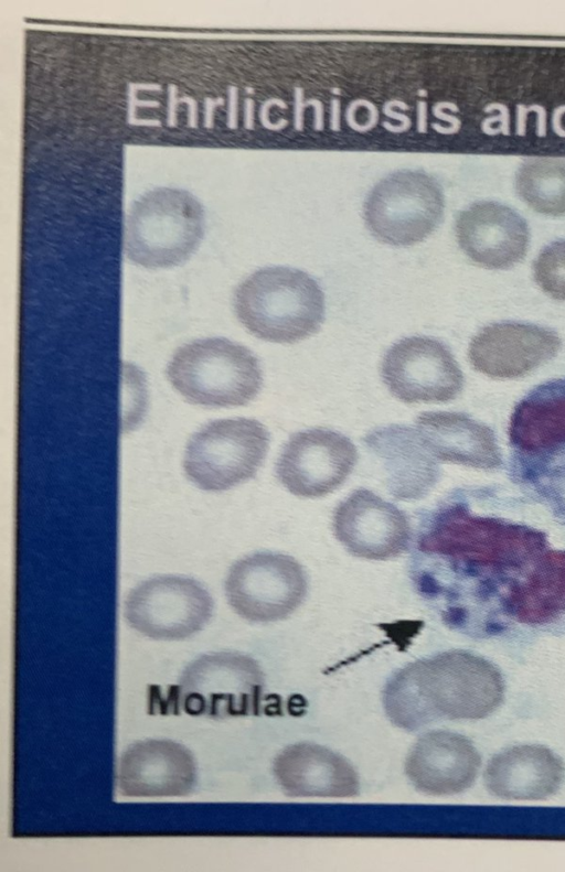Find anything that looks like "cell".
<instances>
[{"label": "cell", "instance_id": "1", "mask_svg": "<svg viewBox=\"0 0 565 872\" xmlns=\"http://www.w3.org/2000/svg\"><path fill=\"white\" fill-rule=\"evenodd\" d=\"M543 531L483 516L450 496L423 517L409 564L418 594L456 628L491 600L508 616L512 598L547 551Z\"/></svg>", "mask_w": 565, "mask_h": 872}, {"label": "cell", "instance_id": "2", "mask_svg": "<svg viewBox=\"0 0 565 872\" xmlns=\"http://www.w3.org/2000/svg\"><path fill=\"white\" fill-rule=\"evenodd\" d=\"M504 682L488 660L465 650H449L408 664L383 690L391 722L415 731L439 720H478L502 702Z\"/></svg>", "mask_w": 565, "mask_h": 872}, {"label": "cell", "instance_id": "3", "mask_svg": "<svg viewBox=\"0 0 565 872\" xmlns=\"http://www.w3.org/2000/svg\"><path fill=\"white\" fill-rule=\"evenodd\" d=\"M238 321L256 337L296 343L317 333L326 315L320 284L307 272L285 266L264 267L235 289Z\"/></svg>", "mask_w": 565, "mask_h": 872}, {"label": "cell", "instance_id": "4", "mask_svg": "<svg viewBox=\"0 0 565 872\" xmlns=\"http://www.w3.org/2000/svg\"><path fill=\"white\" fill-rule=\"evenodd\" d=\"M509 440L518 474L565 507V378L537 385L515 405Z\"/></svg>", "mask_w": 565, "mask_h": 872}, {"label": "cell", "instance_id": "5", "mask_svg": "<svg viewBox=\"0 0 565 872\" xmlns=\"http://www.w3.org/2000/svg\"><path fill=\"white\" fill-rule=\"evenodd\" d=\"M205 228L202 204L190 192L157 187L138 197L124 227V251L135 265L169 268L185 262L199 248Z\"/></svg>", "mask_w": 565, "mask_h": 872}, {"label": "cell", "instance_id": "6", "mask_svg": "<svg viewBox=\"0 0 565 872\" xmlns=\"http://www.w3.org/2000/svg\"><path fill=\"white\" fill-rule=\"evenodd\" d=\"M167 378L186 401L207 408L244 406L263 385L257 357L224 337L200 338L180 346L168 363Z\"/></svg>", "mask_w": 565, "mask_h": 872}, {"label": "cell", "instance_id": "7", "mask_svg": "<svg viewBox=\"0 0 565 872\" xmlns=\"http://www.w3.org/2000/svg\"><path fill=\"white\" fill-rule=\"evenodd\" d=\"M264 690L258 663L236 652L204 654L169 687L168 700L156 713L205 715L213 719L256 714Z\"/></svg>", "mask_w": 565, "mask_h": 872}, {"label": "cell", "instance_id": "8", "mask_svg": "<svg viewBox=\"0 0 565 872\" xmlns=\"http://www.w3.org/2000/svg\"><path fill=\"white\" fill-rule=\"evenodd\" d=\"M269 446V433L256 419L210 421L188 441L183 469L199 488L220 492L253 478Z\"/></svg>", "mask_w": 565, "mask_h": 872}, {"label": "cell", "instance_id": "9", "mask_svg": "<svg viewBox=\"0 0 565 872\" xmlns=\"http://www.w3.org/2000/svg\"><path fill=\"white\" fill-rule=\"evenodd\" d=\"M445 200L439 183L423 171L404 170L381 180L367 194L363 217L381 243L406 247L427 238L440 224Z\"/></svg>", "mask_w": 565, "mask_h": 872}, {"label": "cell", "instance_id": "10", "mask_svg": "<svg viewBox=\"0 0 565 872\" xmlns=\"http://www.w3.org/2000/svg\"><path fill=\"white\" fill-rule=\"evenodd\" d=\"M308 591L301 564L278 552H256L234 562L225 579L231 607L253 623L287 618L303 602Z\"/></svg>", "mask_w": 565, "mask_h": 872}, {"label": "cell", "instance_id": "11", "mask_svg": "<svg viewBox=\"0 0 565 872\" xmlns=\"http://www.w3.org/2000/svg\"><path fill=\"white\" fill-rule=\"evenodd\" d=\"M213 600L196 580L158 575L136 585L124 605L126 622L138 633L160 640L184 639L210 621Z\"/></svg>", "mask_w": 565, "mask_h": 872}, {"label": "cell", "instance_id": "12", "mask_svg": "<svg viewBox=\"0 0 565 872\" xmlns=\"http://www.w3.org/2000/svg\"><path fill=\"white\" fill-rule=\"evenodd\" d=\"M381 377L390 392L405 403L447 402L458 397L465 384L449 347L425 335L395 342L382 359Z\"/></svg>", "mask_w": 565, "mask_h": 872}, {"label": "cell", "instance_id": "13", "mask_svg": "<svg viewBox=\"0 0 565 872\" xmlns=\"http://www.w3.org/2000/svg\"><path fill=\"white\" fill-rule=\"evenodd\" d=\"M358 461L353 442L324 428L307 429L290 435L276 464V475L291 494L317 498L339 488Z\"/></svg>", "mask_w": 565, "mask_h": 872}, {"label": "cell", "instance_id": "14", "mask_svg": "<svg viewBox=\"0 0 565 872\" xmlns=\"http://www.w3.org/2000/svg\"><path fill=\"white\" fill-rule=\"evenodd\" d=\"M332 527L352 556L367 560L396 558L408 549L412 539L406 515L365 488L354 491L338 505Z\"/></svg>", "mask_w": 565, "mask_h": 872}, {"label": "cell", "instance_id": "15", "mask_svg": "<svg viewBox=\"0 0 565 872\" xmlns=\"http://www.w3.org/2000/svg\"><path fill=\"white\" fill-rule=\"evenodd\" d=\"M198 779L193 754L167 739H148L129 745L116 769L117 789L126 797H183Z\"/></svg>", "mask_w": 565, "mask_h": 872}, {"label": "cell", "instance_id": "16", "mask_svg": "<svg viewBox=\"0 0 565 872\" xmlns=\"http://www.w3.org/2000/svg\"><path fill=\"white\" fill-rule=\"evenodd\" d=\"M561 347L562 341L553 330L507 321L480 330L470 342L468 356L479 373L495 379H512L546 364Z\"/></svg>", "mask_w": 565, "mask_h": 872}, {"label": "cell", "instance_id": "17", "mask_svg": "<svg viewBox=\"0 0 565 872\" xmlns=\"http://www.w3.org/2000/svg\"><path fill=\"white\" fill-rule=\"evenodd\" d=\"M458 245L480 267L503 270L526 255L530 232L514 209L493 201L475 202L462 209L455 224Z\"/></svg>", "mask_w": 565, "mask_h": 872}, {"label": "cell", "instance_id": "18", "mask_svg": "<svg viewBox=\"0 0 565 872\" xmlns=\"http://www.w3.org/2000/svg\"><path fill=\"white\" fill-rule=\"evenodd\" d=\"M480 765V755L468 739L455 732L430 731L411 749L405 773L417 790L448 796L468 789Z\"/></svg>", "mask_w": 565, "mask_h": 872}, {"label": "cell", "instance_id": "19", "mask_svg": "<svg viewBox=\"0 0 565 872\" xmlns=\"http://www.w3.org/2000/svg\"><path fill=\"white\" fill-rule=\"evenodd\" d=\"M274 774L290 797H354L359 777L340 754L312 743L285 747L274 761Z\"/></svg>", "mask_w": 565, "mask_h": 872}, {"label": "cell", "instance_id": "20", "mask_svg": "<svg viewBox=\"0 0 565 872\" xmlns=\"http://www.w3.org/2000/svg\"><path fill=\"white\" fill-rule=\"evenodd\" d=\"M415 424L424 448L436 461L475 469L501 464L492 430L465 413L425 411L417 416Z\"/></svg>", "mask_w": 565, "mask_h": 872}, {"label": "cell", "instance_id": "21", "mask_svg": "<svg viewBox=\"0 0 565 872\" xmlns=\"http://www.w3.org/2000/svg\"><path fill=\"white\" fill-rule=\"evenodd\" d=\"M562 760L542 745H518L493 756L484 772L488 790L500 798L537 800L550 797L564 778Z\"/></svg>", "mask_w": 565, "mask_h": 872}, {"label": "cell", "instance_id": "22", "mask_svg": "<svg viewBox=\"0 0 565 872\" xmlns=\"http://www.w3.org/2000/svg\"><path fill=\"white\" fill-rule=\"evenodd\" d=\"M364 443L383 460L390 488L398 499L423 497L436 482L438 465L415 429L391 424L369 432Z\"/></svg>", "mask_w": 565, "mask_h": 872}, {"label": "cell", "instance_id": "23", "mask_svg": "<svg viewBox=\"0 0 565 872\" xmlns=\"http://www.w3.org/2000/svg\"><path fill=\"white\" fill-rule=\"evenodd\" d=\"M565 614V550L548 549L518 592L510 618L547 624Z\"/></svg>", "mask_w": 565, "mask_h": 872}, {"label": "cell", "instance_id": "24", "mask_svg": "<svg viewBox=\"0 0 565 872\" xmlns=\"http://www.w3.org/2000/svg\"><path fill=\"white\" fill-rule=\"evenodd\" d=\"M519 196L535 212L565 215V159L531 158L516 172Z\"/></svg>", "mask_w": 565, "mask_h": 872}, {"label": "cell", "instance_id": "25", "mask_svg": "<svg viewBox=\"0 0 565 872\" xmlns=\"http://www.w3.org/2000/svg\"><path fill=\"white\" fill-rule=\"evenodd\" d=\"M536 284L548 297L565 301V239L545 246L533 263Z\"/></svg>", "mask_w": 565, "mask_h": 872}]
</instances>
